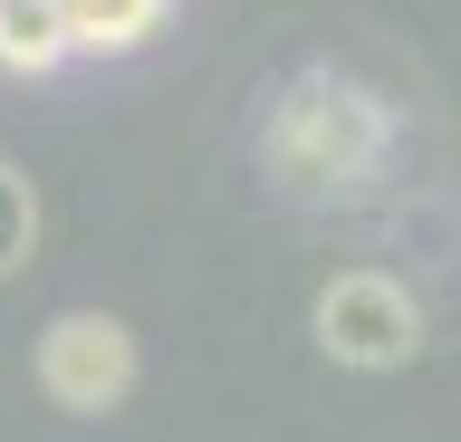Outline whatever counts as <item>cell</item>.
Segmentation results:
<instances>
[{
  "instance_id": "obj_2",
  "label": "cell",
  "mask_w": 461,
  "mask_h": 442,
  "mask_svg": "<svg viewBox=\"0 0 461 442\" xmlns=\"http://www.w3.org/2000/svg\"><path fill=\"white\" fill-rule=\"evenodd\" d=\"M317 347L337 356V365L384 375V365H403V356L423 347V308H413V289L384 279V269H337V279L317 289Z\"/></svg>"
},
{
  "instance_id": "obj_1",
  "label": "cell",
  "mask_w": 461,
  "mask_h": 442,
  "mask_svg": "<svg viewBox=\"0 0 461 442\" xmlns=\"http://www.w3.org/2000/svg\"><path fill=\"white\" fill-rule=\"evenodd\" d=\"M384 145H394V116L337 68H298L259 125V154L288 193H356L384 164Z\"/></svg>"
},
{
  "instance_id": "obj_3",
  "label": "cell",
  "mask_w": 461,
  "mask_h": 442,
  "mask_svg": "<svg viewBox=\"0 0 461 442\" xmlns=\"http://www.w3.org/2000/svg\"><path fill=\"white\" fill-rule=\"evenodd\" d=\"M39 384H49V404H68V413H115L135 394V337H125V318H106V308L49 318V337H39Z\"/></svg>"
},
{
  "instance_id": "obj_5",
  "label": "cell",
  "mask_w": 461,
  "mask_h": 442,
  "mask_svg": "<svg viewBox=\"0 0 461 442\" xmlns=\"http://www.w3.org/2000/svg\"><path fill=\"white\" fill-rule=\"evenodd\" d=\"M173 0H68V30H77L86 59H115V49H144V39L164 30Z\"/></svg>"
},
{
  "instance_id": "obj_6",
  "label": "cell",
  "mask_w": 461,
  "mask_h": 442,
  "mask_svg": "<svg viewBox=\"0 0 461 442\" xmlns=\"http://www.w3.org/2000/svg\"><path fill=\"white\" fill-rule=\"evenodd\" d=\"M29 240H39V193L20 183V164H0V279L29 260Z\"/></svg>"
},
{
  "instance_id": "obj_4",
  "label": "cell",
  "mask_w": 461,
  "mask_h": 442,
  "mask_svg": "<svg viewBox=\"0 0 461 442\" xmlns=\"http://www.w3.org/2000/svg\"><path fill=\"white\" fill-rule=\"evenodd\" d=\"M77 59V30H68V0H0V68L10 77H49V68Z\"/></svg>"
}]
</instances>
